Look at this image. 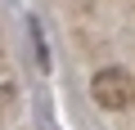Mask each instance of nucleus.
<instances>
[{
    "mask_svg": "<svg viewBox=\"0 0 135 130\" xmlns=\"http://www.w3.org/2000/svg\"><path fill=\"white\" fill-rule=\"evenodd\" d=\"M131 94H135V85H131V76H126L122 67H99V72L90 76V99H95L104 112H122V108L131 103Z\"/></svg>",
    "mask_w": 135,
    "mask_h": 130,
    "instance_id": "1",
    "label": "nucleus"
},
{
    "mask_svg": "<svg viewBox=\"0 0 135 130\" xmlns=\"http://www.w3.org/2000/svg\"><path fill=\"white\" fill-rule=\"evenodd\" d=\"M0 108H14V76L5 63H0Z\"/></svg>",
    "mask_w": 135,
    "mask_h": 130,
    "instance_id": "2",
    "label": "nucleus"
}]
</instances>
